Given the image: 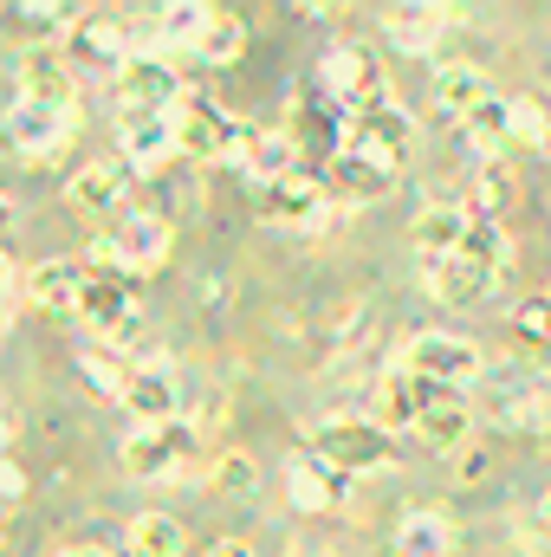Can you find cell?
I'll use <instances>...</instances> for the list:
<instances>
[{"mask_svg": "<svg viewBox=\"0 0 551 557\" xmlns=\"http://www.w3.org/2000/svg\"><path fill=\"white\" fill-rule=\"evenodd\" d=\"M169 124H175V143H182V156H201V162H247V143H254V124H241V117H228L208 91H182L175 104H169Z\"/></svg>", "mask_w": 551, "mask_h": 557, "instance_id": "obj_1", "label": "cell"}, {"mask_svg": "<svg viewBox=\"0 0 551 557\" xmlns=\"http://www.w3.org/2000/svg\"><path fill=\"white\" fill-rule=\"evenodd\" d=\"M311 454H325L344 480H357V473L396 467V434L377 416H325L318 434H311Z\"/></svg>", "mask_w": 551, "mask_h": 557, "instance_id": "obj_2", "label": "cell"}, {"mask_svg": "<svg viewBox=\"0 0 551 557\" xmlns=\"http://www.w3.org/2000/svg\"><path fill=\"white\" fill-rule=\"evenodd\" d=\"M403 370L421 376V383H434V389H461V396L487 376L480 344L474 337H454V331H415L409 344H403Z\"/></svg>", "mask_w": 551, "mask_h": 557, "instance_id": "obj_3", "label": "cell"}, {"mask_svg": "<svg viewBox=\"0 0 551 557\" xmlns=\"http://www.w3.org/2000/svg\"><path fill=\"white\" fill-rule=\"evenodd\" d=\"M131 480H188L195 473V421H169V428H131V441L118 447Z\"/></svg>", "mask_w": 551, "mask_h": 557, "instance_id": "obj_4", "label": "cell"}, {"mask_svg": "<svg viewBox=\"0 0 551 557\" xmlns=\"http://www.w3.org/2000/svg\"><path fill=\"white\" fill-rule=\"evenodd\" d=\"M72 137V111H52V104H26L13 98V111L0 117V143L20 156V162H52Z\"/></svg>", "mask_w": 551, "mask_h": 557, "instance_id": "obj_5", "label": "cell"}, {"mask_svg": "<svg viewBox=\"0 0 551 557\" xmlns=\"http://www.w3.org/2000/svg\"><path fill=\"white\" fill-rule=\"evenodd\" d=\"M65 59H72V72H98V78H118L124 65H131V26L124 20H91V13H78L72 20V33H65Z\"/></svg>", "mask_w": 551, "mask_h": 557, "instance_id": "obj_6", "label": "cell"}, {"mask_svg": "<svg viewBox=\"0 0 551 557\" xmlns=\"http://www.w3.org/2000/svg\"><path fill=\"white\" fill-rule=\"evenodd\" d=\"M390 182H396V162H383V156H370V149H351V143H344L338 156H325V188H331L338 208L383 201Z\"/></svg>", "mask_w": 551, "mask_h": 557, "instance_id": "obj_7", "label": "cell"}, {"mask_svg": "<svg viewBox=\"0 0 551 557\" xmlns=\"http://www.w3.org/2000/svg\"><path fill=\"white\" fill-rule=\"evenodd\" d=\"M260 208H267V221H285V227H298V234H311L318 227V214L331 208V188H325V169H292L285 182L273 188H260Z\"/></svg>", "mask_w": 551, "mask_h": 557, "instance_id": "obj_8", "label": "cell"}, {"mask_svg": "<svg viewBox=\"0 0 551 557\" xmlns=\"http://www.w3.org/2000/svg\"><path fill=\"white\" fill-rule=\"evenodd\" d=\"M111 91H118L124 111H169L188 85L175 78V65H169L162 52H131V65L111 78Z\"/></svg>", "mask_w": 551, "mask_h": 557, "instance_id": "obj_9", "label": "cell"}, {"mask_svg": "<svg viewBox=\"0 0 551 557\" xmlns=\"http://www.w3.org/2000/svg\"><path fill=\"white\" fill-rule=\"evenodd\" d=\"M20 98L26 104H52V111H72L78 72H72L65 46H26L20 52Z\"/></svg>", "mask_w": 551, "mask_h": 557, "instance_id": "obj_10", "label": "cell"}, {"mask_svg": "<svg viewBox=\"0 0 551 557\" xmlns=\"http://www.w3.org/2000/svg\"><path fill=\"white\" fill-rule=\"evenodd\" d=\"M551 389L539 370H519V363H500V370H487L480 383H474V416H493L506 421V428H519V416L532 409V396Z\"/></svg>", "mask_w": 551, "mask_h": 557, "instance_id": "obj_11", "label": "cell"}, {"mask_svg": "<svg viewBox=\"0 0 551 557\" xmlns=\"http://www.w3.org/2000/svg\"><path fill=\"white\" fill-rule=\"evenodd\" d=\"M105 240H111V260H118L124 273H149V267L169 260V221L149 214V208H131Z\"/></svg>", "mask_w": 551, "mask_h": 557, "instance_id": "obj_12", "label": "cell"}, {"mask_svg": "<svg viewBox=\"0 0 551 557\" xmlns=\"http://www.w3.org/2000/svg\"><path fill=\"white\" fill-rule=\"evenodd\" d=\"M182 143H175V124H169V111H124L118 117V156L131 162V169H162L169 156H175Z\"/></svg>", "mask_w": 551, "mask_h": 557, "instance_id": "obj_13", "label": "cell"}, {"mask_svg": "<svg viewBox=\"0 0 551 557\" xmlns=\"http://www.w3.org/2000/svg\"><path fill=\"white\" fill-rule=\"evenodd\" d=\"M124 409L137 416V428H169V421H182L175 370H169V363H137V370H131V389H124Z\"/></svg>", "mask_w": 551, "mask_h": 557, "instance_id": "obj_14", "label": "cell"}, {"mask_svg": "<svg viewBox=\"0 0 551 557\" xmlns=\"http://www.w3.org/2000/svg\"><path fill=\"white\" fill-rule=\"evenodd\" d=\"M285 493H292V506H298V512H331V506L351 493V480H344L325 454H311V447H305V454H292V460H285Z\"/></svg>", "mask_w": 551, "mask_h": 557, "instance_id": "obj_15", "label": "cell"}, {"mask_svg": "<svg viewBox=\"0 0 551 557\" xmlns=\"http://www.w3.org/2000/svg\"><path fill=\"white\" fill-rule=\"evenodd\" d=\"M467 227H474V214H467L461 201L434 195V201L415 214V253H421V267H428V260H454V253L467 247Z\"/></svg>", "mask_w": 551, "mask_h": 557, "instance_id": "obj_16", "label": "cell"}, {"mask_svg": "<svg viewBox=\"0 0 551 557\" xmlns=\"http://www.w3.org/2000/svg\"><path fill=\"white\" fill-rule=\"evenodd\" d=\"M409 143H415V117L396 104V98L351 117V149H370V156H383V162H403Z\"/></svg>", "mask_w": 551, "mask_h": 557, "instance_id": "obj_17", "label": "cell"}, {"mask_svg": "<svg viewBox=\"0 0 551 557\" xmlns=\"http://www.w3.org/2000/svg\"><path fill=\"white\" fill-rule=\"evenodd\" d=\"M467 434H474V396H461V389H434V403H428L421 421H415V441H428L434 454H461Z\"/></svg>", "mask_w": 551, "mask_h": 557, "instance_id": "obj_18", "label": "cell"}, {"mask_svg": "<svg viewBox=\"0 0 551 557\" xmlns=\"http://www.w3.org/2000/svg\"><path fill=\"white\" fill-rule=\"evenodd\" d=\"M428 403H434V383L409 376L403 363L377 376V421H383L390 434H415V421H421V409H428Z\"/></svg>", "mask_w": 551, "mask_h": 557, "instance_id": "obj_19", "label": "cell"}, {"mask_svg": "<svg viewBox=\"0 0 551 557\" xmlns=\"http://www.w3.org/2000/svg\"><path fill=\"white\" fill-rule=\"evenodd\" d=\"M131 162L118 156V162H85L72 182H65V195H72V208L78 214H111V208H124V195H131Z\"/></svg>", "mask_w": 551, "mask_h": 557, "instance_id": "obj_20", "label": "cell"}, {"mask_svg": "<svg viewBox=\"0 0 551 557\" xmlns=\"http://www.w3.org/2000/svg\"><path fill=\"white\" fill-rule=\"evenodd\" d=\"M20 292H26L39 311H78V298H85V267H78V260H39V267H26Z\"/></svg>", "mask_w": 551, "mask_h": 557, "instance_id": "obj_21", "label": "cell"}, {"mask_svg": "<svg viewBox=\"0 0 551 557\" xmlns=\"http://www.w3.org/2000/svg\"><path fill=\"white\" fill-rule=\"evenodd\" d=\"M421 273H428V298H441V305H480L487 285L500 278V273H487L480 260H467V253H454V260H428Z\"/></svg>", "mask_w": 551, "mask_h": 557, "instance_id": "obj_22", "label": "cell"}, {"mask_svg": "<svg viewBox=\"0 0 551 557\" xmlns=\"http://www.w3.org/2000/svg\"><path fill=\"white\" fill-rule=\"evenodd\" d=\"M396 557H454V519L441 506H415L396 525Z\"/></svg>", "mask_w": 551, "mask_h": 557, "instance_id": "obj_23", "label": "cell"}, {"mask_svg": "<svg viewBox=\"0 0 551 557\" xmlns=\"http://www.w3.org/2000/svg\"><path fill=\"white\" fill-rule=\"evenodd\" d=\"M487 98H493V91H487V72H480V65H467V59L434 65V104H441L448 117H474Z\"/></svg>", "mask_w": 551, "mask_h": 557, "instance_id": "obj_24", "label": "cell"}, {"mask_svg": "<svg viewBox=\"0 0 551 557\" xmlns=\"http://www.w3.org/2000/svg\"><path fill=\"white\" fill-rule=\"evenodd\" d=\"M247 182H260V188H273V182H285L292 169H305V149L292 143V131H254V143H247Z\"/></svg>", "mask_w": 551, "mask_h": 557, "instance_id": "obj_25", "label": "cell"}, {"mask_svg": "<svg viewBox=\"0 0 551 557\" xmlns=\"http://www.w3.org/2000/svg\"><path fill=\"white\" fill-rule=\"evenodd\" d=\"M448 20H454L448 7H383V33L403 52H434V39H441Z\"/></svg>", "mask_w": 551, "mask_h": 557, "instance_id": "obj_26", "label": "cell"}, {"mask_svg": "<svg viewBox=\"0 0 551 557\" xmlns=\"http://www.w3.org/2000/svg\"><path fill=\"white\" fill-rule=\"evenodd\" d=\"M131 357L124 350H111V344H98V337H85L78 344V376L98 389V396H111V403H124V389H131Z\"/></svg>", "mask_w": 551, "mask_h": 557, "instance_id": "obj_27", "label": "cell"}, {"mask_svg": "<svg viewBox=\"0 0 551 557\" xmlns=\"http://www.w3.org/2000/svg\"><path fill=\"white\" fill-rule=\"evenodd\" d=\"M124 545L137 557H182L188 552V532H182V519H169V512H137L131 532H124Z\"/></svg>", "mask_w": 551, "mask_h": 557, "instance_id": "obj_28", "label": "cell"}, {"mask_svg": "<svg viewBox=\"0 0 551 557\" xmlns=\"http://www.w3.org/2000/svg\"><path fill=\"white\" fill-rule=\"evenodd\" d=\"M513 182H519V175H513L500 156H493V162H480V169H474L467 214H474V221H500V214H506V201H513Z\"/></svg>", "mask_w": 551, "mask_h": 557, "instance_id": "obj_29", "label": "cell"}, {"mask_svg": "<svg viewBox=\"0 0 551 557\" xmlns=\"http://www.w3.org/2000/svg\"><path fill=\"white\" fill-rule=\"evenodd\" d=\"M241 46H247V20L228 13V7H215V13H208V33H201L195 52H201L208 65H228V59H241Z\"/></svg>", "mask_w": 551, "mask_h": 557, "instance_id": "obj_30", "label": "cell"}, {"mask_svg": "<svg viewBox=\"0 0 551 557\" xmlns=\"http://www.w3.org/2000/svg\"><path fill=\"white\" fill-rule=\"evenodd\" d=\"M208 13H215V7H188V0L162 7V20H156L162 46H182V52H195V46H201V33H208Z\"/></svg>", "mask_w": 551, "mask_h": 557, "instance_id": "obj_31", "label": "cell"}, {"mask_svg": "<svg viewBox=\"0 0 551 557\" xmlns=\"http://www.w3.org/2000/svg\"><path fill=\"white\" fill-rule=\"evenodd\" d=\"M461 253H467V260H480L487 273H506V267H513V240H506V227H500V221H474Z\"/></svg>", "mask_w": 551, "mask_h": 557, "instance_id": "obj_32", "label": "cell"}, {"mask_svg": "<svg viewBox=\"0 0 551 557\" xmlns=\"http://www.w3.org/2000/svg\"><path fill=\"white\" fill-rule=\"evenodd\" d=\"M254 486H260L254 454H221V460L208 467V493H221V499H247Z\"/></svg>", "mask_w": 551, "mask_h": 557, "instance_id": "obj_33", "label": "cell"}, {"mask_svg": "<svg viewBox=\"0 0 551 557\" xmlns=\"http://www.w3.org/2000/svg\"><path fill=\"white\" fill-rule=\"evenodd\" d=\"M467 143H474L480 162H493V156L506 149V104H500V98H487V104L467 117Z\"/></svg>", "mask_w": 551, "mask_h": 557, "instance_id": "obj_34", "label": "cell"}, {"mask_svg": "<svg viewBox=\"0 0 551 557\" xmlns=\"http://www.w3.org/2000/svg\"><path fill=\"white\" fill-rule=\"evenodd\" d=\"M506 137L513 143H539V149H546L551 111L539 104V98H506Z\"/></svg>", "mask_w": 551, "mask_h": 557, "instance_id": "obj_35", "label": "cell"}, {"mask_svg": "<svg viewBox=\"0 0 551 557\" xmlns=\"http://www.w3.org/2000/svg\"><path fill=\"white\" fill-rule=\"evenodd\" d=\"M513 331H519V344H532V350H546V344H551V305H546V298H532V305H519V311H513Z\"/></svg>", "mask_w": 551, "mask_h": 557, "instance_id": "obj_36", "label": "cell"}, {"mask_svg": "<svg viewBox=\"0 0 551 557\" xmlns=\"http://www.w3.org/2000/svg\"><path fill=\"white\" fill-rule=\"evenodd\" d=\"M519 434H551V389H539V396H532V409L519 416Z\"/></svg>", "mask_w": 551, "mask_h": 557, "instance_id": "obj_37", "label": "cell"}, {"mask_svg": "<svg viewBox=\"0 0 551 557\" xmlns=\"http://www.w3.org/2000/svg\"><path fill=\"white\" fill-rule=\"evenodd\" d=\"M20 499H26V473L0 454V506H20Z\"/></svg>", "mask_w": 551, "mask_h": 557, "instance_id": "obj_38", "label": "cell"}, {"mask_svg": "<svg viewBox=\"0 0 551 557\" xmlns=\"http://www.w3.org/2000/svg\"><path fill=\"white\" fill-rule=\"evenodd\" d=\"M65 557H137L131 545H72Z\"/></svg>", "mask_w": 551, "mask_h": 557, "instance_id": "obj_39", "label": "cell"}, {"mask_svg": "<svg viewBox=\"0 0 551 557\" xmlns=\"http://www.w3.org/2000/svg\"><path fill=\"white\" fill-rule=\"evenodd\" d=\"M208 557H254V545H247V539H215Z\"/></svg>", "mask_w": 551, "mask_h": 557, "instance_id": "obj_40", "label": "cell"}, {"mask_svg": "<svg viewBox=\"0 0 551 557\" xmlns=\"http://www.w3.org/2000/svg\"><path fill=\"white\" fill-rule=\"evenodd\" d=\"M532 519L546 525V539H551V493H546V499H539V512H532Z\"/></svg>", "mask_w": 551, "mask_h": 557, "instance_id": "obj_41", "label": "cell"}, {"mask_svg": "<svg viewBox=\"0 0 551 557\" xmlns=\"http://www.w3.org/2000/svg\"><path fill=\"white\" fill-rule=\"evenodd\" d=\"M7 285H13V267H7V253H0V298H7Z\"/></svg>", "mask_w": 551, "mask_h": 557, "instance_id": "obj_42", "label": "cell"}, {"mask_svg": "<svg viewBox=\"0 0 551 557\" xmlns=\"http://www.w3.org/2000/svg\"><path fill=\"white\" fill-rule=\"evenodd\" d=\"M7 221H13V201H7V195H0V234H7Z\"/></svg>", "mask_w": 551, "mask_h": 557, "instance_id": "obj_43", "label": "cell"}, {"mask_svg": "<svg viewBox=\"0 0 551 557\" xmlns=\"http://www.w3.org/2000/svg\"><path fill=\"white\" fill-rule=\"evenodd\" d=\"M0 447H7V416H0Z\"/></svg>", "mask_w": 551, "mask_h": 557, "instance_id": "obj_44", "label": "cell"}, {"mask_svg": "<svg viewBox=\"0 0 551 557\" xmlns=\"http://www.w3.org/2000/svg\"><path fill=\"white\" fill-rule=\"evenodd\" d=\"M546 305H551V285H546Z\"/></svg>", "mask_w": 551, "mask_h": 557, "instance_id": "obj_45", "label": "cell"}, {"mask_svg": "<svg viewBox=\"0 0 551 557\" xmlns=\"http://www.w3.org/2000/svg\"><path fill=\"white\" fill-rule=\"evenodd\" d=\"M546 149H551V137H546Z\"/></svg>", "mask_w": 551, "mask_h": 557, "instance_id": "obj_46", "label": "cell"}]
</instances>
